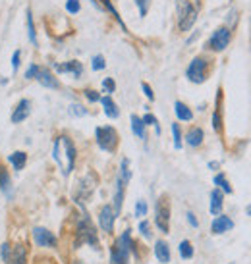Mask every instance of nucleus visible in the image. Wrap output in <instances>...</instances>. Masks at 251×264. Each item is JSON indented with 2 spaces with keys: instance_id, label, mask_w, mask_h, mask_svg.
<instances>
[{
  "instance_id": "nucleus-43",
  "label": "nucleus",
  "mask_w": 251,
  "mask_h": 264,
  "mask_svg": "<svg viewBox=\"0 0 251 264\" xmlns=\"http://www.w3.org/2000/svg\"><path fill=\"white\" fill-rule=\"evenodd\" d=\"M85 97H87L89 103H99L100 101V95L97 91H93V89H87V91H85Z\"/></svg>"
},
{
  "instance_id": "nucleus-13",
  "label": "nucleus",
  "mask_w": 251,
  "mask_h": 264,
  "mask_svg": "<svg viewBox=\"0 0 251 264\" xmlns=\"http://www.w3.org/2000/svg\"><path fill=\"white\" fill-rule=\"evenodd\" d=\"M29 114H31V101L29 99H21L16 108H14V112H12V123H21V122H25L27 118H29Z\"/></svg>"
},
{
  "instance_id": "nucleus-26",
  "label": "nucleus",
  "mask_w": 251,
  "mask_h": 264,
  "mask_svg": "<svg viewBox=\"0 0 251 264\" xmlns=\"http://www.w3.org/2000/svg\"><path fill=\"white\" fill-rule=\"evenodd\" d=\"M118 176H120V177L126 181V183H130V179H132V170H130V160H128V158H122Z\"/></svg>"
},
{
  "instance_id": "nucleus-37",
  "label": "nucleus",
  "mask_w": 251,
  "mask_h": 264,
  "mask_svg": "<svg viewBox=\"0 0 251 264\" xmlns=\"http://www.w3.org/2000/svg\"><path fill=\"white\" fill-rule=\"evenodd\" d=\"M147 211H149V207H147V203L145 201H137L135 203V216H145L147 214Z\"/></svg>"
},
{
  "instance_id": "nucleus-44",
  "label": "nucleus",
  "mask_w": 251,
  "mask_h": 264,
  "mask_svg": "<svg viewBox=\"0 0 251 264\" xmlns=\"http://www.w3.org/2000/svg\"><path fill=\"white\" fill-rule=\"evenodd\" d=\"M141 89H143V93H145V97H147L149 101H154V93H153L149 83H141Z\"/></svg>"
},
{
  "instance_id": "nucleus-25",
  "label": "nucleus",
  "mask_w": 251,
  "mask_h": 264,
  "mask_svg": "<svg viewBox=\"0 0 251 264\" xmlns=\"http://www.w3.org/2000/svg\"><path fill=\"white\" fill-rule=\"evenodd\" d=\"M25 245H18L16 249H14V253H12V257H10V261L8 264H25Z\"/></svg>"
},
{
  "instance_id": "nucleus-36",
  "label": "nucleus",
  "mask_w": 251,
  "mask_h": 264,
  "mask_svg": "<svg viewBox=\"0 0 251 264\" xmlns=\"http://www.w3.org/2000/svg\"><path fill=\"white\" fill-rule=\"evenodd\" d=\"M66 10H68L70 14H77V12L81 10L79 0H66Z\"/></svg>"
},
{
  "instance_id": "nucleus-34",
  "label": "nucleus",
  "mask_w": 251,
  "mask_h": 264,
  "mask_svg": "<svg viewBox=\"0 0 251 264\" xmlns=\"http://www.w3.org/2000/svg\"><path fill=\"white\" fill-rule=\"evenodd\" d=\"M39 70H41V66L39 64H31L27 70H25V79H35L37 77V73H39Z\"/></svg>"
},
{
  "instance_id": "nucleus-28",
  "label": "nucleus",
  "mask_w": 251,
  "mask_h": 264,
  "mask_svg": "<svg viewBox=\"0 0 251 264\" xmlns=\"http://www.w3.org/2000/svg\"><path fill=\"white\" fill-rule=\"evenodd\" d=\"M178 249H180V257H182V259H192L193 253H195V251H193V245H192L188 239H184Z\"/></svg>"
},
{
  "instance_id": "nucleus-45",
  "label": "nucleus",
  "mask_w": 251,
  "mask_h": 264,
  "mask_svg": "<svg viewBox=\"0 0 251 264\" xmlns=\"http://www.w3.org/2000/svg\"><path fill=\"white\" fill-rule=\"evenodd\" d=\"M186 216H188V222H190L193 228H197V226H199V222H197V218H195V214H193V212H188Z\"/></svg>"
},
{
  "instance_id": "nucleus-14",
  "label": "nucleus",
  "mask_w": 251,
  "mask_h": 264,
  "mask_svg": "<svg viewBox=\"0 0 251 264\" xmlns=\"http://www.w3.org/2000/svg\"><path fill=\"white\" fill-rule=\"evenodd\" d=\"M232 228H234V222H232L228 216H222V214H218V216L212 220V224H211V231H212L214 235L226 233V231H230Z\"/></svg>"
},
{
  "instance_id": "nucleus-15",
  "label": "nucleus",
  "mask_w": 251,
  "mask_h": 264,
  "mask_svg": "<svg viewBox=\"0 0 251 264\" xmlns=\"http://www.w3.org/2000/svg\"><path fill=\"white\" fill-rule=\"evenodd\" d=\"M35 79H37L43 87H47V89H60V81L54 77V73H52L50 70H47V68H41Z\"/></svg>"
},
{
  "instance_id": "nucleus-20",
  "label": "nucleus",
  "mask_w": 251,
  "mask_h": 264,
  "mask_svg": "<svg viewBox=\"0 0 251 264\" xmlns=\"http://www.w3.org/2000/svg\"><path fill=\"white\" fill-rule=\"evenodd\" d=\"M203 139H205V133H203L201 127H192V129L186 133V143H188L190 147H193V149L199 147L201 143H203Z\"/></svg>"
},
{
  "instance_id": "nucleus-33",
  "label": "nucleus",
  "mask_w": 251,
  "mask_h": 264,
  "mask_svg": "<svg viewBox=\"0 0 251 264\" xmlns=\"http://www.w3.org/2000/svg\"><path fill=\"white\" fill-rule=\"evenodd\" d=\"M141 120H143V123H145V125H154V131H156V135H160V127H158V122H156V118H154L153 114H145Z\"/></svg>"
},
{
  "instance_id": "nucleus-12",
  "label": "nucleus",
  "mask_w": 251,
  "mask_h": 264,
  "mask_svg": "<svg viewBox=\"0 0 251 264\" xmlns=\"http://www.w3.org/2000/svg\"><path fill=\"white\" fill-rule=\"evenodd\" d=\"M52 68H54L58 73H70V75H74L76 79L83 75V66H81V62H77V60H70V62H64V64H52Z\"/></svg>"
},
{
  "instance_id": "nucleus-46",
  "label": "nucleus",
  "mask_w": 251,
  "mask_h": 264,
  "mask_svg": "<svg viewBox=\"0 0 251 264\" xmlns=\"http://www.w3.org/2000/svg\"><path fill=\"white\" fill-rule=\"evenodd\" d=\"M209 168H211V170H216V168H218V162H209Z\"/></svg>"
},
{
  "instance_id": "nucleus-31",
  "label": "nucleus",
  "mask_w": 251,
  "mask_h": 264,
  "mask_svg": "<svg viewBox=\"0 0 251 264\" xmlns=\"http://www.w3.org/2000/svg\"><path fill=\"white\" fill-rule=\"evenodd\" d=\"M10 257H12V247H10V243H2V245H0V259H2V263L8 264Z\"/></svg>"
},
{
  "instance_id": "nucleus-16",
  "label": "nucleus",
  "mask_w": 251,
  "mask_h": 264,
  "mask_svg": "<svg viewBox=\"0 0 251 264\" xmlns=\"http://www.w3.org/2000/svg\"><path fill=\"white\" fill-rule=\"evenodd\" d=\"M0 191L4 193L6 199H12L14 191H12V179H10V174L6 168L0 166Z\"/></svg>"
},
{
  "instance_id": "nucleus-32",
  "label": "nucleus",
  "mask_w": 251,
  "mask_h": 264,
  "mask_svg": "<svg viewBox=\"0 0 251 264\" xmlns=\"http://www.w3.org/2000/svg\"><path fill=\"white\" fill-rule=\"evenodd\" d=\"M91 68H93L95 71H100V70L106 68V62H104V56H102V54H97V56L91 60Z\"/></svg>"
},
{
  "instance_id": "nucleus-6",
  "label": "nucleus",
  "mask_w": 251,
  "mask_h": 264,
  "mask_svg": "<svg viewBox=\"0 0 251 264\" xmlns=\"http://www.w3.org/2000/svg\"><path fill=\"white\" fill-rule=\"evenodd\" d=\"M154 224H156V228L162 233L170 231V203H168L166 195H162L156 201V207H154Z\"/></svg>"
},
{
  "instance_id": "nucleus-29",
  "label": "nucleus",
  "mask_w": 251,
  "mask_h": 264,
  "mask_svg": "<svg viewBox=\"0 0 251 264\" xmlns=\"http://www.w3.org/2000/svg\"><path fill=\"white\" fill-rule=\"evenodd\" d=\"M70 116H76V118H81V116H87V108L83 105H70Z\"/></svg>"
},
{
  "instance_id": "nucleus-1",
  "label": "nucleus",
  "mask_w": 251,
  "mask_h": 264,
  "mask_svg": "<svg viewBox=\"0 0 251 264\" xmlns=\"http://www.w3.org/2000/svg\"><path fill=\"white\" fill-rule=\"evenodd\" d=\"M76 157H77V151H76V145L74 141L68 137V135H60L54 139V145H52V158L58 164V168L62 170L64 176H70L74 166H76Z\"/></svg>"
},
{
  "instance_id": "nucleus-27",
  "label": "nucleus",
  "mask_w": 251,
  "mask_h": 264,
  "mask_svg": "<svg viewBox=\"0 0 251 264\" xmlns=\"http://www.w3.org/2000/svg\"><path fill=\"white\" fill-rule=\"evenodd\" d=\"M214 185H218V189L224 191V193H232V187H230V183H228L224 174H216L214 176Z\"/></svg>"
},
{
  "instance_id": "nucleus-19",
  "label": "nucleus",
  "mask_w": 251,
  "mask_h": 264,
  "mask_svg": "<svg viewBox=\"0 0 251 264\" xmlns=\"http://www.w3.org/2000/svg\"><path fill=\"white\" fill-rule=\"evenodd\" d=\"M222 199H224V193L218 187H214L211 191V214H214V216L220 214V211H222Z\"/></svg>"
},
{
  "instance_id": "nucleus-22",
  "label": "nucleus",
  "mask_w": 251,
  "mask_h": 264,
  "mask_svg": "<svg viewBox=\"0 0 251 264\" xmlns=\"http://www.w3.org/2000/svg\"><path fill=\"white\" fill-rule=\"evenodd\" d=\"M8 162L12 164V168H14L16 172H19V170H23L25 164H27V155H25L23 151H16V153H12V155L8 157Z\"/></svg>"
},
{
  "instance_id": "nucleus-4",
  "label": "nucleus",
  "mask_w": 251,
  "mask_h": 264,
  "mask_svg": "<svg viewBox=\"0 0 251 264\" xmlns=\"http://www.w3.org/2000/svg\"><path fill=\"white\" fill-rule=\"evenodd\" d=\"M81 243L91 245V247H97V243H99L97 229H95L91 218L87 216L85 211L81 212V216L77 218V241H76V245H81Z\"/></svg>"
},
{
  "instance_id": "nucleus-24",
  "label": "nucleus",
  "mask_w": 251,
  "mask_h": 264,
  "mask_svg": "<svg viewBox=\"0 0 251 264\" xmlns=\"http://www.w3.org/2000/svg\"><path fill=\"white\" fill-rule=\"evenodd\" d=\"M145 127H147V125L143 123V120H141L139 116L132 114V131H134V135H137L139 139H145V137H147Z\"/></svg>"
},
{
  "instance_id": "nucleus-23",
  "label": "nucleus",
  "mask_w": 251,
  "mask_h": 264,
  "mask_svg": "<svg viewBox=\"0 0 251 264\" xmlns=\"http://www.w3.org/2000/svg\"><path fill=\"white\" fill-rule=\"evenodd\" d=\"M25 23H27V37H29L31 45H33V47H37L39 43H37V31H35V21H33V14H31V10H29V8L25 10Z\"/></svg>"
},
{
  "instance_id": "nucleus-9",
  "label": "nucleus",
  "mask_w": 251,
  "mask_h": 264,
  "mask_svg": "<svg viewBox=\"0 0 251 264\" xmlns=\"http://www.w3.org/2000/svg\"><path fill=\"white\" fill-rule=\"evenodd\" d=\"M230 39H232V31H230L228 27H218V29L211 35L207 47H209L211 51H214V53H222V51L230 45Z\"/></svg>"
},
{
  "instance_id": "nucleus-38",
  "label": "nucleus",
  "mask_w": 251,
  "mask_h": 264,
  "mask_svg": "<svg viewBox=\"0 0 251 264\" xmlns=\"http://www.w3.org/2000/svg\"><path fill=\"white\" fill-rule=\"evenodd\" d=\"M102 89H104V93H114L116 91V83H114V79H110V77H106L104 81H102Z\"/></svg>"
},
{
  "instance_id": "nucleus-47",
  "label": "nucleus",
  "mask_w": 251,
  "mask_h": 264,
  "mask_svg": "<svg viewBox=\"0 0 251 264\" xmlns=\"http://www.w3.org/2000/svg\"><path fill=\"white\" fill-rule=\"evenodd\" d=\"M246 212H248V214H250V216H251V205H250V207H248V209H246Z\"/></svg>"
},
{
  "instance_id": "nucleus-30",
  "label": "nucleus",
  "mask_w": 251,
  "mask_h": 264,
  "mask_svg": "<svg viewBox=\"0 0 251 264\" xmlns=\"http://www.w3.org/2000/svg\"><path fill=\"white\" fill-rule=\"evenodd\" d=\"M172 135H174V147L180 151L182 149V131L178 123H172Z\"/></svg>"
},
{
  "instance_id": "nucleus-17",
  "label": "nucleus",
  "mask_w": 251,
  "mask_h": 264,
  "mask_svg": "<svg viewBox=\"0 0 251 264\" xmlns=\"http://www.w3.org/2000/svg\"><path fill=\"white\" fill-rule=\"evenodd\" d=\"M174 112H176V118L180 122H192L193 120V112L188 105H184L182 101H176L174 103Z\"/></svg>"
},
{
  "instance_id": "nucleus-39",
  "label": "nucleus",
  "mask_w": 251,
  "mask_h": 264,
  "mask_svg": "<svg viewBox=\"0 0 251 264\" xmlns=\"http://www.w3.org/2000/svg\"><path fill=\"white\" fill-rule=\"evenodd\" d=\"M212 127H214V131H216V133H220V131H222V120H220V112H218V110L212 114Z\"/></svg>"
},
{
  "instance_id": "nucleus-11",
  "label": "nucleus",
  "mask_w": 251,
  "mask_h": 264,
  "mask_svg": "<svg viewBox=\"0 0 251 264\" xmlns=\"http://www.w3.org/2000/svg\"><path fill=\"white\" fill-rule=\"evenodd\" d=\"M114 220H116V214H114V209L110 205H104L99 212V226L104 233H112L114 229Z\"/></svg>"
},
{
  "instance_id": "nucleus-21",
  "label": "nucleus",
  "mask_w": 251,
  "mask_h": 264,
  "mask_svg": "<svg viewBox=\"0 0 251 264\" xmlns=\"http://www.w3.org/2000/svg\"><path fill=\"white\" fill-rule=\"evenodd\" d=\"M154 257H156L158 263H162V264L170 263V249H168V243L156 241V243H154Z\"/></svg>"
},
{
  "instance_id": "nucleus-41",
  "label": "nucleus",
  "mask_w": 251,
  "mask_h": 264,
  "mask_svg": "<svg viewBox=\"0 0 251 264\" xmlns=\"http://www.w3.org/2000/svg\"><path fill=\"white\" fill-rule=\"evenodd\" d=\"M139 231H141V235H143L145 239H151V224L147 220H143V222L139 224Z\"/></svg>"
},
{
  "instance_id": "nucleus-3",
  "label": "nucleus",
  "mask_w": 251,
  "mask_h": 264,
  "mask_svg": "<svg viewBox=\"0 0 251 264\" xmlns=\"http://www.w3.org/2000/svg\"><path fill=\"white\" fill-rule=\"evenodd\" d=\"M132 245H134L132 231L126 229L110 249V264H128L130 253H132Z\"/></svg>"
},
{
  "instance_id": "nucleus-35",
  "label": "nucleus",
  "mask_w": 251,
  "mask_h": 264,
  "mask_svg": "<svg viewBox=\"0 0 251 264\" xmlns=\"http://www.w3.org/2000/svg\"><path fill=\"white\" fill-rule=\"evenodd\" d=\"M102 6H104V8H106V10H108V12H110V14H112V16L116 18V19H118V23H120V25H122V27L126 29V25L122 23V19H120V16H118V12H116V8L112 6V2H110V0H102Z\"/></svg>"
},
{
  "instance_id": "nucleus-40",
  "label": "nucleus",
  "mask_w": 251,
  "mask_h": 264,
  "mask_svg": "<svg viewBox=\"0 0 251 264\" xmlns=\"http://www.w3.org/2000/svg\"><path fill=\"white\" fill-rule=\"evenodd\" d=\"M19 64H21V51H16L12 54V70H14V73L19 70Z\"/></svg>"
},
{
  "instance_id": "nucleus-2",
  "label": "nucleus",
  "mask_w": 251,
  "mask_h": 264,
  "mask_svg": "<svg viewBox=\"0 0 251 264\" xmlns=\"http://www.w3.org/2000/svg\"><path fill=\"white\" fill-rule=\"evenodd\" d=\"M199 0H176V19H178V29L182 33H188L199 16Z\"/></svg>"
},
{
  "instance_id": "nucleus-10",
  "label": "nucleus",
  "mask_w": 251,
  "mask_h": 264,
  "mask_svg": "<svg viewBox=\"0 0 251 264\" xmlns=\"http://www.w3.org/2000/svg\"><path fill=\"white\" fill-rule=\"evenodd\" d=\"M33 241L39 245V247H47V249H52V247H56V243H58V239H56V235L49 231L47 228H33Z\"/></svg>"
},
{
  "instance_id": "nucleus-5",
  "label": "nucleus",
  "mask_w": 251,
  "mask_h": 264,
  "mask_svg": "<svg viewBox=\"0 0 251 264\" xmlns=\"http://www.w3.org/2000/svg\"><path fill=\"white\" fill-rule=\"evenodd\" d=\"M95 139H97V145H99L100 151L104 153H114L116 147H118V131L112 127V125H102L95 129Z\"/></svg>"
},
{
  "instance_id": "nucleus-48",
  "label": "nucleus",
  "mask_w": 251,
  "mask_h": 264,
  "mask_svg": "<svg viewBox=\"0 0 251 264\" xmlns=\"http://www.w3.org/2000/svg\"><path fill=\"white\" fill-rule=\"evenodd\" d=\"M74 264H83V263H81V261H76V263H74Z\"/></svg>"
},
{
  "instance_id": "nucleus-18",
  "label": "nucleus",
  "mask_w": 251,
  "mask_h": 264,
  "mask_svg": "<svg viewBox=\"0 0 251 264\" xmlns=\"http://www.w3.org/2000/svg\"><path fill=\"white\" fill-rule=\"evenodd\" d=\"M100 105H102V110H104V114L108 116V118H112V120H116L118 116H120V110H118V105L110 99V95H106V97H100Z\"/></svg>"
},
{
  "instance_id": "nucleus-42",
  "label": "nucleus",
  "mask_w": 251,
  "mask_h": 264,
  "mask_svg": "<svg viewBox=\"0 0 251 264\" xmlns=\"http://www.w3.org/2000/svg\"><path fill=\"white\" fill-rule=\"evenodd\" d=\"M135 4H137V8H139L141 18H143V16H147V10H149V0H135Z\"/></svg>"
},
{
  "instance_id": "nucleus-8",
  "label": "nucleus",
  "mask_w": 251,
  "mask_h": 264,
  "mask_svg": "<svg viewBox=\"0 0 251 264\" xmlns=\"http://www.w3.org/2000/svg\"><path fill=\"white\" fill-rule=\"evenodd\" d=\"M207 70H209V62L205 58L197 56V58H193L190 62V66L186 70V75H188V79L192 83H203L207 79Z\"/></svg>"
},
{
  "instance_id": "nucleus-7",
  "label": "nucleus",
  "mask_w": 251,
  "mask_h": 264,
  "mask_svg": "<svg viewBox=\"0 0 251 264\" xmlns=\"http://www.w3.org/2000/svg\"><path fill=\"white\" fill-rule=\"evenodd\" d=\"M95 185H97V176L95 174H85L79 181H77V187L74 191V199L77 205H81L93 191H95Z\"/></svg>"
}]
</instances>
